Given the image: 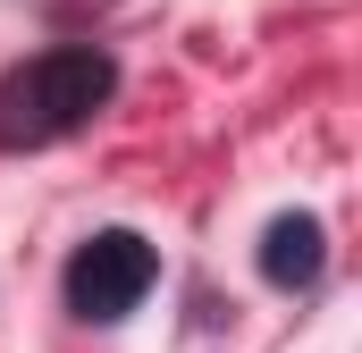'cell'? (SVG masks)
Instances as JSON below:
<instances>
[{"label": "cell", "mask_w": 362, "mask_h": 353, "mask_svg": "<svg viewBox=\"0 0 362 353\" xmlns=\"http://www.w3.org/2000/svg\"><path fill=\"white\" fill-rule=\"evenodd\" d=\"M118 92V59L101 42H51L34 59H17L0 76V152H51L68 135H85Z\"/></svg>", "instance_id": "obj_1"}, {"label": "cell", "mask_w": 362, "mask_h": 353, "mask_svg": "<svg viewBox=\"0 0 362 353\" xmlns=\"http://www.w3.org/2000/svg\"><path fill=\"white\" fill-rule=\"evenodd\" d=\"M160 286V253L135 236V227H101V236H85L76 253H68V311L76 320H127L144 294Z\"/></svg>", "instance_id": "obj_2"}, {"label": "cell", "mask_w": 362, "mask_h": 353, "mask_svg": "<svg viewBox=\"0 0 362 353\" xmlns=\"http://www.w3.org/2000/svg\"><path fill=\"white\" fill-rule=\"evenodd\" d=\"M320 269H329V236H320V219H312V210L270 219V236H262V277H270L278 294L320 286Z\"/></svg>", "instance_id": "obj_3"}]
</instances>
